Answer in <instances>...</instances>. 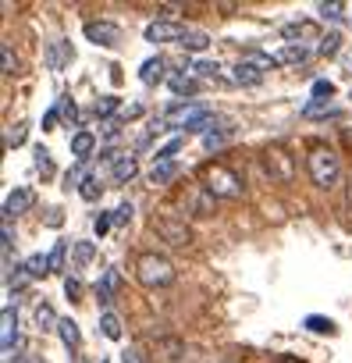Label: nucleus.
Returning <instances> with one entry per match:
<instances>
[{
  "instance_id": "obj_1",
  "label": "nucleus",
  "mask_w": 352,
  "mask_h": 363,
  "mask_svg": "<svg viewBox=\"0 0 352 363\" xmlns=\"http://www.w3.org/2000/svg\"><path fill=\"white\" fill-rule=\"evenodd\" d=\"M306 171H310V182L320 189V193H331L338 189V182H341V160L331 146L324 143H313L306 150Z\"/></svg>"
},
{
  "instance_id": "obj_2",
  "label": "nucleus",
  "mask_w": 352,
  "mask_h": 363,
  "mask_svg": "<svg viewBox=\"0 0 352 363\" xmlns=\"http://www.w3.org/2000/svg\"><path fill=\"white\" fill-rule=\"evenodd\" d=\"M200 186H203L214 200H239V196L246 193L242 178H239L228 164H214V160L200 167Z\"/></svg>"
},
{
  "instance_id": "obj_3",
  "label": "nucleus",
  "mask_w": 352,
  "mask_h": 363,
  "mask_svg": "<svg viewBox=\"0 0 352 363\" xmlns=\"http://www.w3.org/2000/svg\"><path fill=\"white\" fill-rule=\"evenodd\" d=\"M135 278L146 285V289H167V285H174V264L167 260V257H160V253H139L135 257Z\"/></svg>"
},
{
  "instance_id": "obj_4",
  "label": "nucleus",
  "mask_w": 352,
  "mask_h": 363,
  "mask_svg": "<svg viewBox=\"0 0 352 363\" xmlns=\"http://www.w3.org/2000/svg\"><path fill=\"white\" fill-rule=\"evenodd\" d=\"M164 125L167 128H196V125H203V121H210L214 118V111L207 107V104H196V100H182V104H171L164 114Z\"/></svg>"
},
{
  "instance_id": "obj_5",
  "label": "nucleus",
  "mask_w": 352,
  "mask_h": 363,
  "mask_svg": "<svg viewBox=\"0 0 352 363\" xmlns=\"http://www.w3.org/2000/svg\"><path fill=\"white\" fill-rule=\"evenodd\" d=\"M263 171L271 182H278V186H288V182L295 178V157L285 150V146H267L263 150Z\"/></svg>"
},
{
  "instance_id": "obj_6",
  "label": "nucleus",
  "mask_w": 352,
  "mask_h": 363,
  "mask_svg": "<svg viewBox=\"0 0 352 363\" xmlns=\"http://www.w3.org/2000/svg\"><path fill=\"white\" fill-rule=\"evenodd\" d=\"M153 232L164 239V242H171V246H178V250H186V246H193V228L182 221V218H174V214H164V218H153Z\"/></svg>"
},
{
  "instance_id": "obj_7",
  "label": "nucleus",
  "mask_w": 352,
  "mask_h": 363,
  "mask_svg": "<svg viewBox=\"0 0 352 363\" xmlns=\"http://www.w3.org/2000/svg\"><path fill=\"white\" fill-rule=\"evenodd\" d=\"M186 26L182 22H174V18H157V22H149L146 26V43H182L186 40Z\"/></svg>"
},
{
  "instance_id": "obj_8",
  "label": "nucleus",
  "mask_w": 352,
  "mask_h": 363,
  "mask_svg": "<svg viewBox=\"0 0 352 363\" xmlns=\"http://www.w3.org/2000/svg\"><path fill=\"white\" fill-rule=\"evenodd\" d=\"M82 33H86L89 43H96V47H103V50L121 47V29H118L114 22H86Z\"/></svg>"
},
{
  "instance_id": "obj_9",
  "label": "nucleus",
  "mask_w": 352,
  "mask_h": 363,
  "mask_svg": "<svg viewBox=\"0 0 352 363\" xmlns=\"http://www.w3.org/2000/svg\"><path fill=\"white\" fill-rule=\"evenodd\" d=\"M18 345V313L15 306H4V313H0V349H4V356H11Z\"/></svg>"
},
{
  "instance_id": "obj_10",
  "label": "nucleus",
  "mask_w": 352,
  "mask_h": 363,
  "mask_svg": "<svg viewBox=\"0 0 352 363\" xmlns=\"http://www.w3.org/2000/svg\"><path fill=\"white\" fill-rule=\"evenodd\" d=\"M33 203H36V196H33V189H29V186L11 189V193H8V200H4V221H11V218L25 214Z\"/></svg>"
},
{
  "instance_id": "obj_11",
  "label": "nucleus",
  "mask_w": 352,
  "mask_h": 363,
  "mask_svg": "<svg viewBox=\"0 0 352 363\" xmlns=\"http://www.w3.org/2000/svg\"><path fill=\"white\" fill-rule=\"evenodd\" d=\"M263 65H256L253 57H246V61H239L235 68H232V82L235 86H260L263 82Z\"/></svg>"
},
{
  "instance_id": "obj_12",
  "label": "nucleus",
  "mask_w": 352,
  "mask_h": 363,
  "mask_svg": "<svg viewBox=\"0 0 352 363\" xmlns=\"http://www.w3.org/2000/svg\"><path fill=\"white\" fill-rule=\"evenodd\" d=\"M118 289H121V274H118L114 267H107V271L100 274V285H96V299H100V306H110L114 296H118Z\"/></svg>"
},
{
  "instance_id": "obj_13",
  "label": "nucleus",
  "mask_w": 352,
  "mask_h": 363,
  "mask_svg": "<svg viewBox=\"0 0 352 363\" xmlns=\"http://www.w3.org/2000/svg\"><path fill=\"white\" fill-rule=\"evenodd\" d=\"M93 150H96V135H93L89 128H79V132L72 135V157H75V160H89Z\"/></svg>"
},
{
  "instance_id": "obj_14",
  "label": "nucleus",
  "mask_w": 352,
  "mask_h": 363,
  "mask_svg": "<svg viewBox=\"0 0 352 363\" xmlns=\"http://www.w3.org/2000/svg\"><path fill=\"white\" fill-rule=\"evenodd\" d=\"M110 174H114L118 186H128V182L139 174V160H135L132 153H125V157H118V160H114V171H110Z\"/></svg>"
},
{
  "instance_id": "obj_15",
  "label": "nucleus",
  "mask_w": 352,
  "mask_h": 363,
  "mask_svg": "<svg viewBox=\"0 0 352 363\" xmlns=\"http://www.w3.org/2000/svg\"><path fill=\"white\" fill-rule=\"evenodd\" d=\"M160 79H164V57H149V61L139 65V82L142 86H157Z\"/></svg>"
},
{
  "instance_id": "obj_16",
  "label": "nucleus",
  "mask_w": 352,
  "mask_h": 363,
  "mask_svg": "<svg viewBox=\"0 0 352 363\" xmlns=\"http://www.w3.org/2000/svg\"><path fill=\"white\" fill-rule=\"evenodd\" d=\"M306 57H310V50H306L302 43H285V47L274 54V61H278V65H302Z\"/></svg>"
},
{
  "instance_id": "obj_17",
  "label": "nucleus",
  "mask_w": 352,
  "mask_h": 363,
  "mask_svg": "<svg viewBox=\"0 0 352 363\" xmlns=\"http://www.w3.org/2000/svg\"><path fill=\"white\" fill-rule=\"evenodd\" d=\"M178 178V164L174 160H167V164H153V171H149V186H167V182H174Z\"/></svg>"
},
{
  "instance_id": "obj_18",
  "label": "nucleus",
  "mask_w": 352,
  "mask_h": 363,
  "mask_svg": "<svg viewBox=\"0 0 352 363\" xmlns=\"http://www.w3.org/2000/svg\"><path fill=\"white\" fill-rule=\"evenodd\" d=\"M36 328H40V331H57V328H61V317L54 313L50 303H40V306H36Z\"/></svg>"
},
{
  "instance_id": "obj_19",
  "label": "nucleus",
  "mask_w": 352,
  "mask_h": 363,
  "mask_svg": "<svg viewBox=\"0 0 352 363\" xmlns=\"http://www.w3.org/2000/svg\"><path fill=\"white\" fill-rule=\"evenodd\" d=\"M57 335H61V342H64V349H79V342H82V331H79V324L72 320V317H64L61 320V328H57Z\"/></svg>"
},
{
  "instance_id": "obj_20",
  "label": "nucleus",
  "mask_w": 352,
  "mask_h": 363,
  "mask_svg": "<svg viewBox=\"0 0 352 363\" xmlns=\"http://www.w3.org/2000/svg\"><path fill=\"white\" fill-rule=\"evenodd\" d=\"M72 257H75L79 267L93 264V257H96V242H89V239H75V242H72Z\"/></svg>"
},
{
  "instance_id": "obj_21",
  "label": "nucleus",
  "mask_w": 352,
  "mask_h": 363,
  "mask_svg": "<svg viewBox=\"0 0 352 363\" xmlns=\"http://www.w3.org/2000/svg\"><path fill=\"white\" fill-rule=\"evenodd\" d=\"M100 331H103V338L118 342V338H121V317H118L114 310H103V313H100Z\"/></svg>"
},
{
  "instance_id": "obj_22",
  "label": "nucleus",
  "mask_w": 352,
  "mask_h": 363,
  "mask_svg": "<svg viewBox=\"0 0 352 363\" xmlns=\"http://www.w3.org/2000/svg\"><path fill=\"white\" fill-rule=\"evenodd\" d=\"M167 86H171V93L174 96H196V79H189V75H171L167 79Z\"/></svg>"
},
{
  "instance_id": "obj_23",
  "label": "nucleus",
  "mask_w": 352,
  "mask_h": 363,
  "mask_svg": "<svg viewBox=\"0 0 352 363\" xmlns=\"http://www.w3.org/2000/svg\"><path fill=\"white\" fill-rule=\"evenodd\" d=\"M22 271H25V278H43V274H50V260H47L43 253H33V257L22 264Z\"/></svg>"
},
{
  "instance_id": "obj_24",
  "label": "nucleus",
  "mask_w": 352,
  "mask_h": 363,
  "mask_svg": "<svg viewBox=\"0 0 352 363\" xmlns=\"http://www.w3.org/2000/svg\"><path fill=\"white\" fill-rule=\"evenodd\" d=\"M100 193H103L100 178H96V174H86V178H82V186H79V196H82L86 203H96V200H100Z\"/></svg>"
},
{
  "instance_id": "obj_25",
  "label": "nucleus",
  "mask_w": 352,
  "mask_h": 363,
  "mask_svg": "<svg viewBox=\"0 0 352 363\" xmlns=\"http://www.w3.org/2000/svg\"><path fill=\"white\" fill-rule=\"evenodd\" d=\"M313 335H334V320L331 317H320V313H310L306 320H302Z\"/></svg>"
},
{
  "instance_id": "obj_26",
  "label": "nucleus",
  "mask_w": 352,
  "mask_h": 363,
  "mask_svg": "<svg viewBox=\"0 0 352 363\" xmlns=\"http://www.w3.org/2000/svg\"><path fill=\"white\" fill-rule=\"evenodd\" d=\"M178 47H182V50L200 54V50H207V47H210V36H203V33H186V40H182Z\"/></svg>"
},
{
  "instance_id": "obj_27",
  "label": "nucleus",
  "mask_w": 352,
  "mask_h": 363,
  "mask_svg": "<svg viewBox=\"0 0 352 363\" xmlns=\"http://www.w3.org/2000/svg\"><path fill=\"white\" fill-rule=\"evenodd\" d=\"M338 50H341V36H338V33H327V36L320 40V47H317L320 57H334Z\"/></svg>"
},
{
  "instance_id": "obj_28",
  "label": "nucleus",
  "mask_w": 352,
  "mask_h": 363,
  "mask_svg": "<svg viewBox=\"0 0 352 363\" xmlns=\"http://www.w3.org/2000/svg\"><path fill=\"white\" fill-rule=\"evenodd\" d=\"M64 253H68V242H57V246L47 253V260H50V274H61V271H64Z\"/></svg>"
},
{
  "instance_id": "obj_29",
  "label": "nucleus",
  "mask_w": 352,
  "mask_h": 363,
  "mask_svg": "<svg viewBox=\"0 0 352 363\" xmlns=\"http://www.w3.org/2000/svg\"><path fill=\"white\" fill-rule=\"evenodd\" d=\"M182 143H186L182 135H178V139H171V143H164V146L157 150V157H153V160H157V164H167V160H174V153L182 150Z\"/></svg>"
},
{
  "instance_id": "obj_30",
  "label": "nucleus",
  "mask_w": 352,
  "mask_h": 363,
  "mask_svg": "<svg viewBox=\"0 0 352 363\" xmlns=\"http://www.w3.org/2000/svg\"><path fill=\"white\" fill-rule=\"evenodd\" d=\"M310 33H313V26H310V22H292V26H285V29H281V36H285L288 43H295L299 36H310Z\"/></svg>"
},
{
  "instance_id": "obj_31",
  "label": "nucleus",
  "mask_w": 352,
  "mask_h": 363,
  "mask_svg": "<svg viewBox=\"0 0 352 363\" xmlns=\"http://www.w3.org/2000/svg\"><path fill=\"white\" fill-rule=\"evenodd\" d=\"M0 61H4V75H8V79H11V75H18V57H15L11 43L0 47Z\"/></svg>"
},
{
  "instance_id": "obj_32",
  "label": "nucleus",
  "mask_w": 352,
  "mask_h": 363,
  "mask_svg": "<svg viewBox=\"0 0 352 363\" xmlns=\"http://www.w3.org/2000/svg\"><path fill=\"white\" fill-rule=\"evenodd\" d=\"M25 135H29V125H25V121H18V125H11V128H8V150H15V146H22V143H25Z\"/></svg>"
},
{
  "instance_id": "obj_33",
  "label": "nucleus",
  "mask_w": 352,
  "mask_h": 363,
  "mask_svg": "<svg viewBox=\"0 0 352 363\" xmlns=\"http://www.w3.org/2000/svg\"><path fill=\"white\" fill-rule=\"evenodd\" d=\"M331 96H334V82H327V79H317V82H313V100L327 104Z\"/></svg>"
},
{
  "instance_id": "obj_34",
  "label": "nucleus",
  "mask_w": 352,
  "mask_h": 363,
  "mask_svg": "<svg viewBox=\"0 0 352 363\" xmlns=\"http://www.w3.org/2000/svg\"><path fill=\"white\" fill-rule=\"evenodd\" d=\"M118 107H121V100H118V96H100L93 111H96V118H107V114H114Z\"/></svg>"
},
{
  "instance_id": "obj_35",
  "label": "nucleus",
  "mask_w": 352,
  "mask_h": 363,
  "mask_svg": "<svg viewBox=\"0 0 352 363\" xmlns=\"http://www.w3.org/2000/svg\"><path fill=\"white\" fill-rule=\"evenodd\" d=\"M302 114H306V118H317V114H334V107H331V104H320V100H310V104L302 107Z\"/></svg>"
},
{
  "instance_id": "obj_36",
  "label": "nucleus",
  "mask_w": 352,
  "mask_h": 363,
  "mask_svg": "<svg viewBox=\"0 0 352 363\" xmlns=\"http://www.w3.org/2000/svg\"><path fill=\"white\" fill-rule=\"evenodd\" d=\"M36 167L43 174H54V164H50V150L47 146H36Z\"/></svg>"
},
{
  "instance_id": "obj_37",
  "label": "nucleus",
  "mask_w": 352,
  "mask_h": 363,
  "mask_svg": "<svg viewBox=\"0 0 352 363\" xmlns=\"http://www.w3.org/2000/svg\"><path fill=\"white\" fill-rule=\"evenodd\" d=\"M193 72H196V75H203V79H214L221 68H217V61H196V65H193Z\"/></svg>"
},
{
  "instance_id": "obj_38",
  "label": "nucleus",
  "mask_w": 352,
  "mask_h": 363,
  "mask_svg": "<svg viewBox=\"0 0 352 363\" xmlns=\"http://www.w3.org/2000/svg\"><path fill=\"white\" fill-rule=\"evenodd\" d=\"M64 296H68L72 303H75V299L82 296V281H79L75 274H68V278H64Z\"/></svg>"
},
{
  "instance_id": "obj_39",
  "label": "nucleus",
  "mask_w": 352,
  "mask_h": 363,
  "mask_svg": "<svg viewBox=\"0 0 352 363\" xmlns=\"http://www.w3.org/2000/svg\"><path fill=\"white\" fill-rule=\"evenodd\" d=\"M341 11H345V4H320L324 22H338V18H341Z\"/></svg>"
},
{
  "instance_id": "obj_40",
  "label": "nucleus",
  "mask_w": 352,
  "mask_h": 363,
  "mask_svg": "<svg viewBox=\"0 0 352 363\" xmlns=\"http://www.w3.org/2000/svg\"><path fill=\"white\" fill-rule=\"evenodd\" d=\"M128 221H132V203L125 200V203L114 211V225H128Z\"/></svg>"
},
{
  "instance_id": "obj_41",
  "label": "nucleus",
  "mask_w": 352,
  "mask_h": 363,
  "mask_svg": "<svg viewBox=\"0 0 352 363\" xmlns=\"http://www.w3.org/2000/svg\"><path fill=\"white\" fill-rule=\"evenodd\" d=\"M110 225H114V218H110V214H100V218L93 221V232H96V235H107Z\"/></svg>"
},
{
  "instance_id": "obj_42",
  "label": "nucleus",
  "mask_w": 352,
  "mask_h": 363,
  "mask_svg": "<svg viewBox=\"0 0 352 363\" xmlns=\"http://www.w3.org/2000/svg\"><path fill=\"white\" fill-rule=\"evenodd\" d=\"M57 107H61V114H64V118H68V125H72V121H75V118H79V107H75V100H61V104H57Z\"/></svg>"
},
{
  "instance_id": "obj_43",
  "label": "nucleus",
  "mask_w": 352,
  "mask_h": 363,
  "mask_svg": "<svg viewBox=\"0 0 352 363\" xmlns=\"http://www.w3.org/2000/svg\"><path fill=\"white\" fill-rule=\"evenodd\" d=\"M57 118H61V107H50V111L43 114V132H50V128L57 125Z\"/></svg>"
},
{
  "instance_id": "obj_44",
  "label": "nucleus",
  "mask_w": 352,
  "mask_h": 363,
  "mask_svg": "<svg viewBox=\"0 0 352 363\" xmlns=\"http://www.w3.org/2000/svg\"><path fill=\"white\" fill-rule=\"evenodd\" d=\"M345 207H348V214H352V174H348V182H345Z\"/></svg>"
},
{
  "instance_id": "obj_45",
  "label": "nucleus",
  "mask_w": 352,
  "mask_h": 363,
  "mask_svg": "<svg viewBox=\"0 0 352 363\" xmlns=\"http://www.w3.org/2000/svg\"><path fill=\"white\" fill-rule=\"evenodd\" d=\"M121 363H139V352H135V349H125V352H121Z\"/></svg>"
},
{
  "instance_id": "obj_46",
  "label": "nucleus",
  "mask_w": 352,
  "mask_h": 363,
  "mask_svg": "<svg viewBox=\"0 0 352 363\" xmlns=\"http://www.w3.org/2000/svg\"><path fill=\"white\" fill-rule=\"evenodd\" d=\"M139 114H142V107H139V104H132V107L125 111V118H139Z\"/></svg>"
},
{
  "instance_id": "obj_47",
  "label": "nucleus",
  "mask_w": 352,
  "mask_h": 363,
  "mask_svg": "<svg viewBox=\"0 0 352 363\" xmlns=\"http://www.w3.org/2000/svg\"><path fill=\"white\" fill-rule=\"evenodd\" d=\"M47 225H54V228H57V225H61V211H50V218H47Z\"/></svg>"
},
{
  "instance_id": "obj_48",
  "label": "nucleus",
  "mask_w": 352,
  "mask_h": 363,
  "mask_svg": "<svg viewBox=\"0 0 352 363\" xmlns=\"http://www.w3.org/2000/svg\"><path fill=\"white\" fill-rule=\"evenodd\" d=\"M33 363H47V359H33Z\"/></svg>"
},
{
  "instance_id": "obj_49",
  "label": "nucleus",
  "mask_w": 352,
  "mask_h": 363,
  "mask_svg": "<svg viewBox=\"0 0 352 363\" xmlns=\"http://www.w3.org/2000/svg\"><path fill=\"white\" fill-rule=\"evenodd\" d=\"M281 363H295V359H281Z\"/></svg>"
},
{
  "instance_id": "obj_50",
  "label": "nucleus",
  "mask_w": 352,
  "mask_h": 363,
  "mask_svg": "<svg viewBox=\"0 0 352 363\" xmlns=\"http://www.w3.org/2000/svg\"><path fill=\"white\" fill-rule=\"evenodd\" d=\"M75 363H86V359H75Z\"/></svg>"
},
{
  "instance_id": "obj_51",
  "label": "nucleus",
  "mask_w": 352,
  "mask_h": 363,
  "mask_svg": "<svg viewBox=\"0 0 352 363\" xmlns=\"http://www.w3.org/2000/svg\"><path fill=\"white\" fill-rule=\"evenodd\" d=\"M348 96H352V93H348Z\"/></svg>"
}]
</instances>
